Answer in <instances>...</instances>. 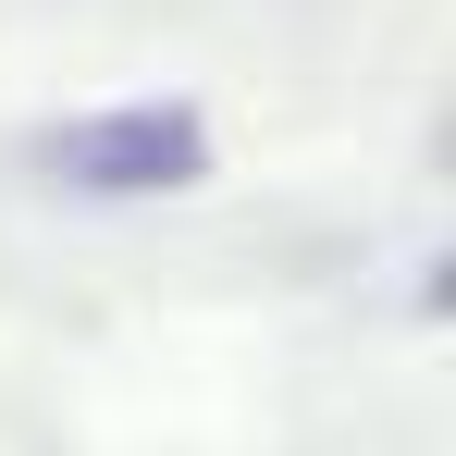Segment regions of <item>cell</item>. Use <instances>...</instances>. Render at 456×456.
<instances>
[{"label":"cell","mask_w":456,"mask_h":456,"mask_svg":"<svg viewBox=\"0 0 456 456\" xmlns=\"http://www.w3.org/2000/svg\"><path fill=\"white\" fill-rule=\"evenodd\" d=\"M25 160L62 198H185V185H210V124L185 99H111L75 124H37Z\"/></svg>","instance_id":"obj_1"}]
</instances>
